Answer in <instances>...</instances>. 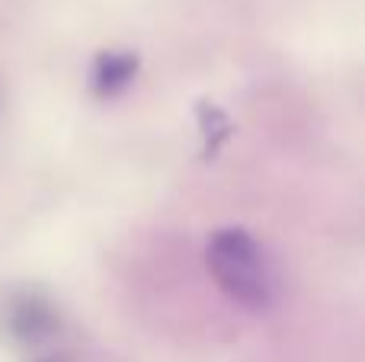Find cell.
<instances>
[{
  "mask_svg": "<svg viewBox=\"0 0 365 362\" xmlns=\"http://www.w3.org/2000/svg\"><path fill=\"white\" fill-rule=\"evenodd\" d=\"M135 77V58L132 55H103L96 64V90L100 93H115Z\"/></svg>",
  "mask_w": 365,
  "mask_h": 362,
  "instance_id": "obj_2",
  "label": "cell"
},
{
  "mask_svg": "<svg viewBox=\"0 0 365 362\" xmlns=\"http://www.w3.org/2000/svg\"><path fill=\"white\" fill-rule=\"evenodd\" d=\"M208 273L215 286L247 311H263L276 299V279H272L269 260L263 247L247 234L244 228H225L208 241L205 250Z\"/></svg>",
  "mask_w": 365,
  "mask_h": 362,
  "instance_id": "obj_1",
  "label": "cell"
}]
</instances>
